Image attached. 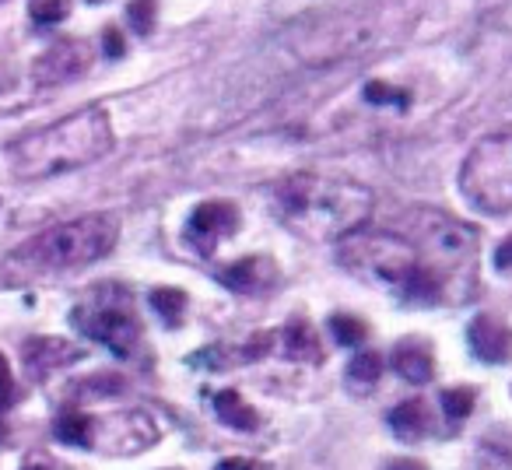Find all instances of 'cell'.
<instances>
[{
    "mask_svg": "<svg viewBox=\"0 0 512 470\" xmlns=\"http://www.w3.org/2000/svg\"><path fill=\"white\" fill-rule=\"evenodd\" d=\"M214 414H218L221 425L239 428V432H253V428L260 425V418H256V411H253V407H249L246 400H242L235 390H221V393H214Z\"/></svg>",
    "mask_w": 512,
    "mask_h": 470,
    "instance_id": "cell-16",
    "label": "cell"
},
{
    "mask_svg": "<svg viewBox=\"0 0 512 470\" xmlns=\"http://www.w3.org/2000/svg\"><path fill=\"white\" fill-rule=\"evenodd\" d=\"M341 264L369 285L404 295L418 271V250L411 239L393 232H351L348 239H341Z\"/></svg>",
    "mask_w": 512,
    "mask_h": 470,
    "instance_id": "cell-5",
    "label": "cell"
},
{
    "mask_svg": "<svg viewBox=\"0 0 512 470\" xmlns=\"http://www.w3.org/2000/svg\"><path fill=\"white\" fill-rule=\"evenodd\" d=\"M25 470H53L50 463H43V460H32V463H25Z\"/></svg>",
    "mask_w": 512,
    "mask_h": 470,
    "instance_id": "cell-31",
    "label": "cell"
},
{
    "mask_svg": "<svg viewBox=\"0 0 512 470\" xmlns=\"http://www.w3.org/2000/svg\"><path fill=\"white\" fill-rule=\"evenodd\" d=\"M425 243H414L418 250V271L411 285L404 288L400 299L414 306H439L446 299H467L474 285V264H477V243L474 232L446 214H428L421 221Z\"/></svg>",
    "mask_w": 512,
    "mask_h": 470,
    "instance_id": "cell-3",
    "label": "cell"
},
{
    "mask_svg": "<svg viewBox=\"0 0 512 470\" xmlns=\"http://www.w3.org/2000/svg\"><path fill=\"white\" fill-rule=\"evenodd\" d=\"M81 355H85V351H81L78 344L64 341V337H32L22 351L25 369L39 379L50 376V372H57V369H64V365H74Z\"/></svg>",
    "mask_w": 512,
    "mask_h": 470,
    "instance_id": "cell-11",
    "label": "cell"
},
{
    "mask_svg": "<svg viewBox=\"0 0 512 470\" xmlns=\"http://www.w3.org/2000/svg\"><path fill=\"white\" fill-rule=\"evenodd\" d=\"M393 369L407 379V383L421 386L435 376V358H432V348L421 341H400L397 351H393Z\"/></svg>",
    "mask_w": 512,
    "mask_h": 470,
    "instance_id": "cell-13",
    "label": "cell"
},
{
    "mask_svg": "<svg viewBox=\"0 0 512 470\" xmlns=\"http://www.w3.org/2000/svg\"><path fill=\"white\" fill-rule=\"evenodd\" d=\"M390 428L407 442H418L432 432V411H428L425 400H404V404L393 407Z\"/></svg>",
    "mask_w": 512,
    "mask_h": 470,
    "instance_id": "cell-15",
    "label": "cell"
},
{
    "mask_svg": "<svg viewBox=\"0 0 512 470\" xmlns=\"http://www.w3.org/2000/svg\"><path fill=\"white\" fill-rule=\"evenodd\" d=\"M214 470H267V467L260 460H249V456H228Z\"/></svg>",
    "mask_w": 512,
    "mask_h": 470,
    "instance_id": "cell-25",
    "label": "cell"
},
{
    "mask_svg": "<svg viewBox=\"0 0 512 470\" xmlns=\"http://www.w3.org/2000/svg\"><path fill=\"white\" fill-rule=\"evenodd\" d=\"M372 190L355 179H334L320 172H295L274 190V211L281 225L306 243H334L362 232L372 218Z\"/></svg>",
    "mask_w": 512,
    "mask_h": 470,
    "instance_id": "cell-1",
    "label": "cell"
},
{
    "mask_svg": "<svg viewBox=\"0 0 512 470\" xmlns=\"http://www.w3.org/2000/svg\"><path fill=\"white\" fill-rule=\"evenodd\" d=\"M386 470H425V463H418V460H393Z\"/></svg>",
    "mask_w": 512,
    "mask_h": 470,
    "instance_id": "cell-30",
    "label": "cell"
},
{
    "mask_svg": "<svg viewBox=\"0 0 512 470\" xmlns=\"http://www.w3.org/2000/svg\"><path fill=\"white\" fill-rule=\"evenodd\" d=\"M365 99H369L372 106H397V109H407L411 95H407L404 88H390L386 81H369V85H365Z\"/></svg>",
    "mask_w": 512,
    "mask_h": 470,
    "instance_id": "cell-23",
    "label": "cell"
},
{
    "mask_svg": "<svg viewBox=\"0 0 512 470\" xmlns=\"http://www.w3.org/2000/svg\"><path fill=\"white\" fill-rule=\"evenodd\" d=\"M102 43H106V53H109V57H123V50H127V46H123L120 29H116V25H109V29L102 32Z\"/></svg>",
    "mask_w": 512,
    "mask_h": 470,
    "instance_id": "cell-26",
    "label": "cell"
},
{
    "mask_svg": "<svg viewBox=\"0 0 512 470\" xmlns=\"http://www.w3.org/2000/svg\"><path fill=\"white\" fill-rule=\"evenodd\" d=\"M467 344L481 362L502 365L512 358V330L495 316H474L467 327Z\"/></svg>",
    "mask_w": 512,
    "mask_h": 470,
    "instance_id": "cell-10",
    "label": "cell"
},
{
    "mask_svg": "<svg viewBox=\"0 0 512 470\" xmlns=\"http://www.w3.org/2000/svg\"><path fill=\"white\" fill-rule=\"evenodd\" d=\"M116 239H120V225L113 214H85L32 235L29 243L4 260V274L8 281H29L43 274L78 271L109 257L116 250Z\"/></svg>",
    "mask_w": 512,
    "mask_h": 470,
    "instance_id": "cell-4",
    "label": "cell"
},
{
    "mask_svg": "<svg viewBox=\"0 0 512 470\" xmlns=\"http://www.w3.org/2000/svg\"><path fill=\"white\" fill-rule=\"evenodd\" d=\"M71 320L81 334L92 337L95 344H106L120 358L134 355L137 341H141V323H137L134 309H130L127 292H120V288H99V292H92L74 309Z\"/></svg>",
    "mask_w": 512,
    "mask_h": 470,
    "instance_id": "cell-7",
    "label": "cell"
},
{
    "mask_svg": "<svg viewBox=\"0 0 512 470\" xmlns=\"http://www.w3.org/2000/svg\"><path fill=\"white\" fill-rule=\"evenodd\" d=\"M4 435H8V428H4V421H0V439H4Z\"/></svg>",
    "mask_w": 512,
    "mask_h": 470,
    "instance_id": "cell-32",
    "label": "cell"
},
{
    "mask_svg": "<svg viewBox=\"0 0 512 470\" xmlns=\"http://www.w3.org/2000/svg\"><path fill=\"white\" fill-rule=\"evenodd\" d=\"M379 376H383V358H379V351H358V355L351 358V365H348V386L355 393L376 390Z\"/></svg>",
    "mask_w": 512,
    "mask_h": 470,
    "instance_id": "cell-17",
    "label": "cell"
},
{
    "mask_svg": "<svg viewBox=\"0 0 512 470\" xmlns=\"http://www.w3.org/2000/svg\"><path fill=\"white\" fill-rule=\"evenodd\" d=\"M151 309H155L169 327H176L186 313V292H179V288H155V292H151Z\"/></svg>",
    "mask_w": 512,
    "mask_h": 470,
    "instance_id": "cell-19",
    "label": "cell"
},
{
    "mask_svg": "<svg viewBox=\"0 0 512 470\" xmlns=\"http://www.w3.org/2000/svg\"><path fill=\"white\" fill-rule=\"evenodd\" d=\"M274 344V334H256L253 341L246 344V358H260V355H267V348Z\"/></svg>",
    "mask_w": 512,
    "mask_h": 470,
    "instance_id": "cell-28",
    "label": "cell"
},
{
    "mask_svg": "<svg viewBox=\"0 0 512 470\" xmlns=\"http://www.w3.org/2000/svg\"><path fill=\"white\" fill-rule=\"evenodd\" d=\"M474 390L470 386H456V390L442 393V411H446L449 421H463L470 411H474Z\"/></svg>",
    "mask_w": 512,
    "mask_h": 470,
    "instance_id": "cell-22",
    "label": "cell"
},
{
    "mask_svg": "<svg viewBox=\"0 0 512 470\" xmlns=\"http://www.w3.org/2000/svg\"><path fill=\"white\" fill-rule=\"evenodd\" d=\"M460 193L481 214L512 211V134H491L474 144L460 169Z\"/></svg>",
    "mask_w": 512,
    "mask_h": 470,
    "instance_id": "cell-6",
    "label": "cell"
},
{
    "mask_svg": "<svg viewBox=\"0 0 512 470\" xmlns=\"http://www.w3.org/2000/svg\"><path fill=\"white\" fill-rule=\"evenodd\" d=\"M29 15L36 25H57L71 15V0H29Z\"/></svg>",
    "mask_w": 512,
    "mask_h": 470,
    "instance_id": "cell-21",
    "label": "cell"
},
{
    "mask_svg": "<svg viewBox=\"0 0 512 470\" xmlns=\"http://www.w3.org/2000/svg\"><path fill=\"white\" fill-rule=\"evenodd\" d=\"M330 330H334V337H337L341 348H362L365 337H369V327H365L358 316H348V313L330 316Z\"/></svg>",
    "mask_w": 512,
    "mask_h": 470,
    "instance_id": "cell-20",
    "label": "cell"
},
{
    "mask_svg": "<svg viewBox=\"0 0 512 470\" xmlns=\"http://www.w3.org/2000/svg\"><path fill=\"white\" fill-rule=\"evenodd\" d=\"M11 386H15L11 383V365H8V358L0 355V407L11 400Z\"/></svg>",
    "mask_w": 512,
    "mask_h": 470,
    "instance_id": "cell-27",
    "label": "cell"
},
{
    "mask_svg": "<svg viewBox=\"0 0 512 470\" xmlns=\"http://www.w3.org/2000/svg\"><path fill=\"white\" fill-rule=\"evenodd\" d=\"M92 60H95L92 43H85V39H57V43L32 64V81H36L39 88L67 85V81L81 78V74L92 67Z\"/></svg>",
    "mask_w": 512,
    "mask_h": 470,
    "instance_id": "cell-8",
    "label": "cell"
},
{
    "mask_svg": "<svg viewBox=\"0 0 512 470\" xmlns=\"http://www.w3.org/2000/svg\"><path fill=\"white\" fill-rule=\"evenodd\" d=\"M218 281L235 295H260L278 281V271H274L271 260L246 257V260H239V264H228L225 271H218Z\"/></svg>",
    "mask_w": 512,
    "mask_h": 470,
    "instance_id": "cell-12",
    "label": "cell"
},
{
    "mask_svg": "<svg viewBox=\"0 0 512 470\" xmlns=\"http://www.w3.org/2000/svg\"><path fill=\"white\" fill-rule=\"evenodd\" d=\"M57 439L67 446H92V414L81 411H64L57 418Z\"/></svg>",
    "mask_w": 512,
    "mask_h": 470,
    "instance_id": "cell-18",
    "label": "cell"
},
{
    "mask_svg": "<svg viewBox=\"0 0 512 470\" xmlns=\"http://www.w3.org/2000/svg\"><path fill=\"white\" fill-rule=\"evenodd\" d=\"M155 15H158V0H130L127 4V18H130V25H134L137 36H151Z\"/></svg>",
    "mask_w": 512,
    "mask_h": 470,
    "instance_id": "cell-24",
    "label": "cell"
},
{
    "mask_svg": "<svg viewBox=\"0 0 512 470\" xmlns=\"http://www.w3.org/2000/svg\"><path fill=\"white\" fill-rule=\"evenodd\" d=\"M281 341H285V355L295 358V362H323V344L320 334L313 330V323L306 320H288L285 330H281Z\"/></svg>",
    "mask_w": 512,
    "mask_h": 470,
    "instance_id": "cell-14",
    "label": "cell"
},
{
    "mask_svg": "<svg viewBox=\"0 0 512 470\" xmlns=\"http://www.w3.org/2000/svg\"><path fill=\"white\" fill-rule=\"evenodd\" d=\"M92 4H99V0H92Z\"/></svg>",
    "mask_w": 512,
    "mask_h": 470,
    "instance_id": "cell-33",
    "label": "cell"
},
{
    "mask_svg": "<svg viewBox=\"0 0 512 470\" xmlns=\"http://www.w3.org/2000/svg\"><path fill=\"white\" fill-rule=\"evenodd\" d=\"M495 267L498 271H512V239H505L495 250Z\"/></svg>",
    "mask_w": 512,
    "mask_h": 470,
    "instance_id": "cell-29",
    "label": "cell"
},
{
    "mask_svg": "<svg viewBox=\"0 0 512 470\" xmlns=\"http://www.w3.org/2000/svg\"><path fill=\"white\" fill-rule=\"evenodd\" d=\"M235 232H239V207L228 204V200H207L186 221V239L204 257H211L221 239H228Z\"/></svg>",
    "mask_w": 512,
    "mask_h": 470,
    "instance_id": "cell-9",
    "label": "cell"
},
{
    "mask_svg": "<svg viewBox=\"0 0 512 470\" xmlns=\"http://www.w3.org/2000/svg\"><path fill=\"white\" fill-rule=\"evenodd\" d=\"M109 148H113L109 113L102 106H85L64 120L50 123V127L18 137L8 148V158L18 179L39 183V179L64 176L81 165L99 162Z\"/></svg>",
    "mask_w": 512,
    "mask_h": 470,
    "instance_id": "cell-2",
    "label": "cell"
}]
</instances>
